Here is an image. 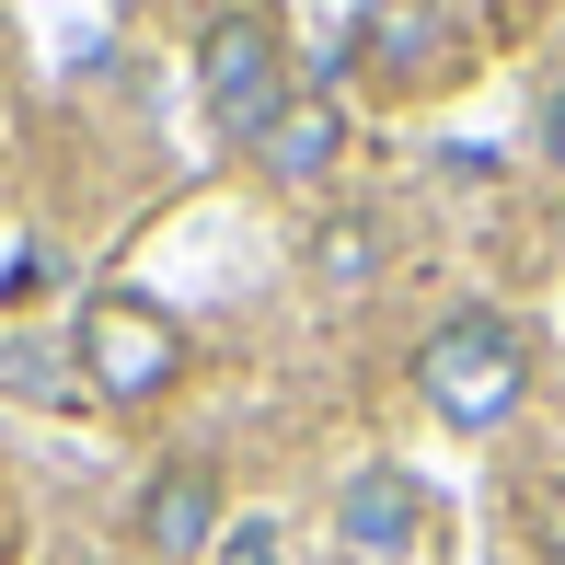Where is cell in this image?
Returning <instances> with one entry per match:
<instances>
[{"label":"cell","instance_id":"7","mask_svg":"<svg viewBox=\"0 0 565 565\" xmlns=\"http://www.w3.org/2000/svg\"><path fill=\"white\" fill-rule=\"evenodd\" d=\"M381 277V220L358 209V220H323L312 231V289H370Z\"/></svg>","mask_w":565,"mask_h":565},{"label":"cell","instance_id":"2","mask_svg":"<svg viewBox=\"0 0 565 565\" xmlns=\"http://www.w3.org/2000/svg\"><path fill=\"white\" fill-rule=\"evenodd\" d=\"M416 393L439 404L450 427H508V416H520V393H531L520 323H508V312H450L439 335L416 347Z\"/></svg>","mask_w":565,"mask_h":565},{"label":"cell","instance_id":"9","mask_svg":"<svg viewBox=\"0 0 565 565\" xmlns=\"http://www.w3.org/2000/svg\"><path fill=\"white\" fill-rule=\"evenodd\" d=\"M543 162H554V173H565V82H554V93H543Z\"/></svg>","mask_w":565,"mask_h":565},{"label":"cell","instance_id":"8","mask_svg":"<svg viewBox=\"0 0 565 565\" xmlns=\"http://www.w3.org/2000/svg\"><path fill=\"white\" fill-rule=\"evenodd\" d=\"M220 565H277V531H266V520H243V531L220 543Z\"/></svg>","mask_w":565,"mask_h":565},{"label":"cell","instance_id":"5","mask_svg":"<svg viewBox=\"0 0 565 565\" xmlns=\"http://www.w3.org/2000/svg\"><path fill=\"white\" fill-rule=\"evenodd\" d=\"M139 543L162 554V565H185V554L220 543V473H209V461H162V473H150V497H139Z\"/></svg>","mask_w":565,"mask_h":565},{"label":"cell","instance_id":"6","mask_svg":"<svg viewBox=\"0 0 565 565\" xmlns=\"http://www.w3.org/2000/svg\"><path fill=\"white\" fill-rule=\"evenodd\" d=\"M335 150H347V105H335L323 82H300L289 116L254 139V162H266V185H323V173H335Z\"/></svg>","mask_w":565,"mask_h":565},{"label":"cell","instance_id":"3","mask_svg":"<svg viewBox=\"0 0 565 565\" xmlns=\"http://www.w3.org/2000/svg\"><path fill=\"white\" fill-rule=\"evenodd\" d=\"M70 358H82V381H93L105 404H150V393L185 381V323H173L162 300H139V289H93Z\"/></svg>","mask_w":565,"mask_h":565},{"label":"cell","instance_id":"4","mask_svg":"<svg viewBox=\"0 0 565 565\" xmlns=\"http://www.w3.org/2000/svg\"><path fill=\"white\" fill-rule=\"evenodd\" d=\"M335 531H347V554L404 565V554H416V531H427V484H416V473H393V461H370V473H347Z\"/></svg>","mask_w":565,"mask_h":565},{"label":"cell","instance_id":"1","mask_svg":"<svg viewBox=\"0 0 565 565\" xmlns=\"http://www.w3.org/2000/svg\"><path fill=\"white\" fill-rule=\"evenodd\" d=\"M196 93H209V139L220 150H254L277 116H289V23L277 12H220L209 46H196Z\"/></svg>","mask_w":565,"mask_h":565}]
</instances>
